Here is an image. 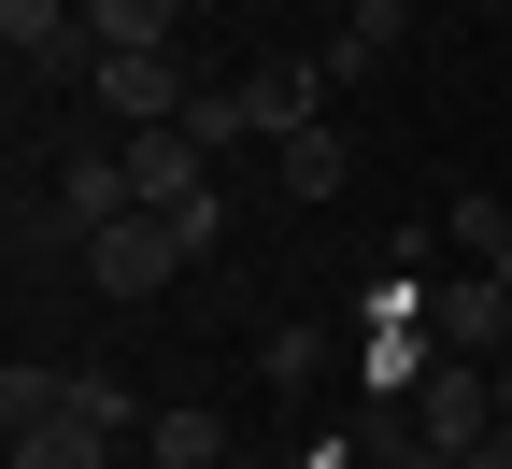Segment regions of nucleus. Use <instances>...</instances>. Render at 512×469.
Instances as JSON below:
<instances>
[{
  "label": "nucleus",
  "mask_w": 512,
  "mask_h": 469,
  "mask_svg": "<svg viewBox=\"0 0 512 469\" xmlns=\"http://www.w3.org/2000/svg\"><path fill=\"white\" fill-rule=\"evenodd\" d=\"M43 199H57V214H72L86 242H100L114 214H143V185H128V128H72V143H57V185H43Z\"/></svg>",
  "instance_id": "1"
},
{
  "label": "nucleus",
  "mask_w": 512,
  "mask_h": 469,
  "mask_svg": "<svg viewBox=\"0 0 512 469\" xmlns=\"http://www.w3.org/2000/svg\"><path fill=\"white\" fill-rule=\"evenodd\" d=\"M171 271H185V228H171V214H114V228L86 242V285H100V299H157Z\"/></svg>",
  "instance_id": "2"
},
{
  "label": "nucleus",
  "mask_w": 512,
  "mask_h": 469,
  "mask_svg": "<svg viewBox=\"0 0 512 469\" xmlns=\"http://www.w3.org/2000/svg\"><path fill=\"white\" fill-rule=\"evenodd\" d=\"M427 342L498 370V356H512V285H498V271H441V285H427Z\"/></svg>",
  "instance_id": "3"
},
{
  "label": "nucleus",
  "mask_w": 512,
  "mask_h": 469,
  "mask_svg": "<svg viewBox=\"0 0 512 469\" xmlns=\"http://www.w3.org/2000/svg\"><path fill=\"white\" fill-rule=\"evenodd\" d=\"M128 185H143V214H200L214 199V143L200 128H128Z\"/></svg>",
  "instance_id": "4"
},
{
  "label": "nucleus",
  "mask_w": 512,
  "mask_h": 469,
  "mask_svg": "<svg viewBox=\"0 0 512 469\" xmlns=\"http://www.w3.org/2000/svg\"><path fill=\"white\" fill-rule=\"evenodd\" d=\"M200 72L185 57H100V128H185Z\"/></svg>",
  "instance_id": "5"
},
{
  "label": "nucleus",
  "mask_w": 512,
  "mask_h": 469,
  "mask_svg": "<svg viewBox=\"0 0 512 469\" xmlns=\"http://www.w3.org/2000/svg\"><path fill=\"white\" fill-rule=\"evenodd\" d=\"M413 427H427V441H456V455H470V441L498 427V370H484V356H441V370L413 384Z\"/></svg>",
  "instance_id": "6"
},
{
  "label": "nucleus",
  "mask_w": 512,
  "mask_h": 469,
  "mask_svg": "<svg viewBox=\"0 0 512 469\" xmlns=\"http://www.w3.org/2000/svg\"><path fill=\"white\" fill-rule=\"evenodd\" d=\"M228 86H242V128H271V143L313 128V57H256V72H228Z\"/></svg>",
  "instance_id": "7"
},
{
  "label": "nucleus",
  "mask_w": 512,
  "mask_h": 469,
  "mask_svg": "<svg viewBox=\"0 0 512 469\" xmlns=\"http://www.w3.org/2000/svg\"><path fill=\"white\" fill-rule=\"evenodd\" d=\"M143 469H242V441H228V413H200V398H185V413L143 427Z\"/></svg>",
  "instance_id": "8"
},
{
  "label": "nucleus",
  "mask_w": 512,
  "mask_h": 469,
  "mask_svg": "<svg viewBox=\"0 0 512 469\" xmlns=\"http://www.w3.org/2000/svg\"><path fill=\"white\" fill-rule=\"evenodd\" d=\"M356 370H370V413H413V384L441 370V342H427V327H370Z\"/></svg>",
  "instance_id": "9"
},
{
  "label": "nucleus",
  "mask_w": 512,
  "mask_h": 469,
  "mask_svg": "<svg viewBox=\"0 0 512 469\" xmlns=\"http://www.w3.org/2000/svg\"><path fill=\"white\" fill-rule=\"evenodd\" d=\"M86 29H100V57H171L185 0H86Z\"/></svg>",
  "instance_id": "10"
},
{
  "label": "nucleus",
  "mask_w": 512,
  "mask_h": 469,
  "mask_svg": "<svg viewBox=\"0 0 512 469\" xmlns=\"http://www.w3.org/2000/svg\"><path fill=\"white\" fill-rule=\"evenodd\" d=\"M57 413H72V370H57V356H15V370H0V427H57Z\"/></svg>",
  "instance_id": "11"
},
{
  "label": "nucleus",
  "mask_w": 512,
  "mask_h": 469,
  "mask_svg": "<svg viewBox=\"0 0 512 469\" xmlns=\"http://www.w3.org/2000/svg\"><path fill=\"white\" fill-rule=\"evenodd\" d=\"M413 29V0H342V43H328V72H370V57H399Z\"/></svg>",
  "instance_id": "12"
},
{
  "label": "nucleus",
  "mask_w": 512,
  "mask_h": 469,
  "mask_svg": "<svg viewBox=\"0 0 512 469\" xmlns=\"http://www.w3.org/2000/svg\"><path fill=\"white\" fill-rule=\"evenodd\" d=\"M15 469H114V427L57 413V427H29V441H15Z\"/></svg>",
  "instance_id": "13"
},
{
  "label": "nucleus",
  "mask_w": 512,
  "mask_h": 469,
  "mask_svg": "<svg viewBox=\"0 0 512 469\" xmlns=\"http://www.w3.org/2000/svg\"><path fill=\"white\" fill-rule=\"evenodd\" d=\"M15 256L29 271H86V228L57 214V199H15Z\"/></svg>",
  "instance_id": "14"
},
{
  "label": "nucleus",
  "mask_w": 512,
  "mask_h": 469,
  "mask_svg": "<svg viewBox=\"0 0 512 469\" xmlns=\"http://www.w3.org/2000/svg\"><path fill=\"white\" fill-rule=\"evenodd\" d=\"M342 171H356L342 128H299V143H285V199H342Z\"/></svg>",
  "instance_id": "15"
},
{
  "label": "nucleus",
  "mask_w": 512,
  "mask_h": 469,
  "mask_svg": "<svg viewBox=\"0 0 512 469\" xmlns=\"http://www.w3.org/2000/svg\"><path fill=\"white\" fill-rule=\"evenodd\" d=\"M441 242H456V271H498V256H512V214H498L484 185H470L456 214H441Z\"/></svg>",
  "instance_id": "16"
},
{
  "label": "nucleus",
  "mask_w": 512,
  "mask_h": 469,
  "mask_svg": "<svg viewBox=\"0 0 512 469\" xmlns=\"http://www.w3.org/2000/svg\"><path fill=\"white\" fill-rule=\"evenodd\" d=\"M256 370H271V384H285V398H299V384H313V370H328V327H271V356H256Z\"/></svg>",
  "instance_id": "17"
},
{
  "label": "nucleus",
  "mask_w": 512,
  "mask_h": 469,
  "mask_svg": "<svg viewBox=\"0 0 512 469\" xmlns=\"http://www.w3.org/2000/svg\"><path fill=\"white\" fill-rule=\"evenodd\" d=\"M185 128H200L214 157H228V143H256V128H242V86H200V100H185Z\"/></svg>",
  "instance_id": "18"
},
{
  "label": "nucleus",
  "mask_w": 512,
  "mask_h": 469,
  "mask_svg": "<svg viewBox=\"0 0 512 469\" xmlns=\"http://www.w3.org/2000/svg\"><path fill=\"white\" fill-rule=\"evenodd\" d=\"M72 413H86V427H114V441H128V384H114V370H72Z\"/></svg>",
  "instance_id": "19"
},
{
  "label": "nucleus",
  "mask_w": 512,
  "mask_h": 469,
  "mask_svg": "<svg viewBox=\"0 0 512 469\" xmlns=\"http://www.w3.org/2000/svg\"><path fill=\"white\" fill-rule=\"evenodd\" d=\"M498 427H512V356H498Z\"/></svg>",
  "instance_id": "20"
},
{
  "label": "nucleus",
  "mask_w": 512,
  "mask_h": 469,
  "mask_svg": "<svg viewBox=\"0 0 512 469\" xmlns=\"http://www.w3.org/2000/svg\"><path fill=\"white\" fill-rule=\"evenodd\" d=\"M498 285H512V256H498Z\"/></svg>",
  "instance_id": "21"
}]
</instances>
